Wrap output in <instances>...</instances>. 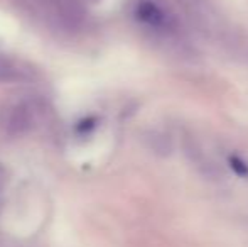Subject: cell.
<instances>
[{"label":"cell","instance_id":"1","mask_svg":"<svg viewBox=\"0 0 248 247\" xmlns=\"http://www.w3.org/2000/svg\"><path fill=\"white\" fill-rule=\"evenodd\" d=\"M34 127L32 107L24 102H9L0 107V129L10 137L26 135Z\"/></svg>","mask_w":248,"mask_h":247},{"label":"cell","instance_id":"3","mask_svg":"<svg viewBox=\"0 0 248 247\" xmlns=\"http://www.w3.org/2000/svg\"><path fill=\"white\" fill-rule=\"evenodd\" d=\"M58 17L68 29H76L85 20V10L75 0H61L58 5Z\"/></svg>","mask_w":248,"mask_h":247},{"label":"cell","instance_id":"4","mask_svg":"<svg viewBox=\"0 0 248 247\" xmlns=\"http://www.w3.org/2000/svg\"><path fill=\"white\" fill-rule=\"evenodd\" d=\"M22 73L14 63L0 58V83H17L22 80Z\"/></svg>","mask_w":248,"mask_h":247},{"label":"cell","instance_id":"5","mask_svg":"<svg viewBox=\"0 0 248 247\" xmlns=\"http://www.w3.org/2000/svg\"><path fill=\"white\" fill-rule=\"evenodd\" d=\"M230 163H232L233 168L238 169L240 175H248V168H247V165H245V163H243V161H240L238 158H232V159H230Z\"/></svg>","mask_w":248,"mask_h":247},{"label":"cell","instance_id":"2","mask_svg":"<svg viewBox=\"0 0 248 247\" xmlns=\"http://www.w3.org/2000/svg\"><path fill=\"white\" fill-rule=\"evenodd\" d=\"M135 16L140 22H144L145 26L152 27V29L162 31L170 27V17L162 10V7H159L152 0H140L135 7Z\"/></svg>","mask_w":248,"mask_h":247}]
</instances>
